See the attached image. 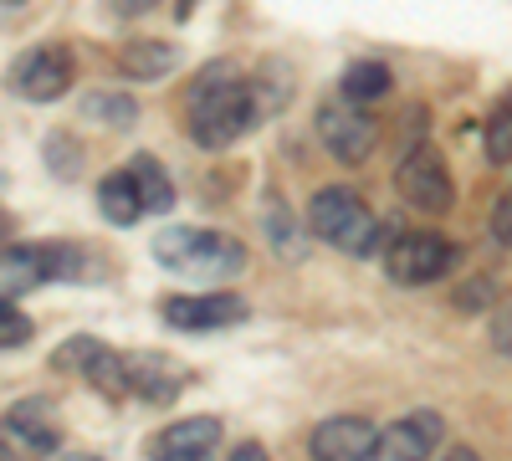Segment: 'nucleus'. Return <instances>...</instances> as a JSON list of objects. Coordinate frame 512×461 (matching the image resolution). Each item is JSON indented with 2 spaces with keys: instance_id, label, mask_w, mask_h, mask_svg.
<instances>
[{
  "instance_id": "f257e3e1",
  "label": "nucleus",
  "mask_w": 512,
  "mask_h": 461,
  "mask_svg": "<svg viewBox=\"0 0 512 461\" xmlns=\"http://www.w3.org/2000/svg\"><path fill=\"white\" fill-rule=\"evenodd\" d=\"M185 108H190V139L210 154L231 149L251 123H256V103H251V82L241 77L236 62H205L195 77H190V93H185Z\"/></svg>"
},
{
  "instance_id": "f03ea898",
  "label": "nucleus",
  "mask_w": 512,
  "mask_h": 461,
  "mask_svg": "<svg viewBox=\"0 0 512 461\" xmlns=\"http://www.w3.org/2000/svg\"><path fill=\"white\" fill-rule=\"evenodd\" d=\"M154 262L164 272H180V277L221 282V277L246 272V246L226 231H210V226H164L154 236Z\"/></svg>"
},
{
  "instance_id": "7ed1b4c3",
  "label": "nucleus",
  "mask_w": 512,
  "mask_h": 461,
  "mask_svg": "<svg viewBox=\"0 0 512 461\" xmlns=\"http://www.w3.org/2000/svg\"><path fill=\"white\" fill-rule=\"evenodd\" d=\"M308 226L318 241L349 251V257H369V251L384 241V226L369 205L349 190V185H323L313 200H308Z\"/></svg>"
},
{
  "instance_id": "20e7f679",
  "label": "nucleus",
  "mask_w": 512,
  "mask_h": 461,
  "mask_svg": "<svg viewBox=\"0 0 512 461\" xmlns=\"http://www.w3.org/2000/svg\"><path fill=\"white\" fill-rule=\"evenodd\" d=\"M456 262H461V251L441 231H400L390 251H384V277L395 287H431L446 272H456Z\"/></svg>"
},
{
  "instance_id": "39448f33",
  "label": "nucleus",
  "mask_w": 512,
  "mask_h": 461,
  "mask_svg": "<svg viewBox=\"0 0 512 461\" xmlns=\"http://www.w3.org/2000/svg\"><path fill=\"white\" fill-rule=\"evenodd\" d=\"M395 190L405 195V205L425 216H446L456 205V180H451V164L436 144H410V154L400 159L395 170Z\"/></svg>"
},
{
  "instance_id": "423d86ee",
  "label": "nucleus",
  "mask_w": 512,
  "mask_h": 461,
  "mask_svg": "<svg viewBox=\"0 0 512 461\" xmlns=\"http://www.w3.org/2000/svg\"><path fill=\"white\" fill-rule=\"evenodd\" d=\"M62 446L52 400H21L0 415V461H41Z\"/></svg>"
},
{
  "instance_id": "0eeeda50",
  "label": "nucleus",
  "mask_w": 512,
  "mask_h": 461,
  "mask_svg": "<svg viewBox=\"0 0 512 461\" xmlns=\"http://www.w3.org/2000/svg\"><path fill=\"white\" fill-rule=\"evenodd\" d=\"M318 139L338 164H364L379 149V123L359 103H323L318 108Z\"/></svg>"
},
{
  "instance_id": "6e6552de",
  "label": "nucleus",
  "mask_w": 512,
  "mask_h": 461,
  "mask_svg": "<svg viewBox=\"0 0 512 461\" xmlns=\"http://www.w3.org/2000/svg\"><path fill=\"white\" fill-rule=\"evenodd\" d=\"M11 88L31 103H57L67 88H72V52L57 47V41H41V47H31L16 72H11Z\"/></svg>"
},
{
  "instance_id": "1a4fd4ad",
  "label": "nucleus",
  "mask_w": 512,
  "mask_h": 461,
  "mask_svg": "<svg viewBox=\"0 0 512 461\" xmlns=\"http://www.w3.org/2000/svg\"><path fill=\"white\" fill-rule=\"evenodd\" d=\"M251 318L246 298L231 292H200V298H169L164 303V323L185 328V333H216V328H241Z\"/></svg>"
},
{
  "instance_id": "9d476101",
  "label": "nucleus",
  "mask_w": 512,
  "mask_h": 461,
  "mask_svg": "<svg viewBox=\"0 0 512 461\" xmlns=\"http://www.w3.org/2000/svg\"><path fill=\"white\" fill-rule=\"evenodd\" d=\"M441 436H446L441 415L436 410H415V415H405V421L384 426L374 436V456L369 461H425L441 446Z\"/></svg>"
},
{
  "instance_id": "9b49d317",
  "label": "nucleus",
  "mask_w": 512,
  "mask_h": 461,
  "mask_svg": "<svg viewBox=\"0 0 512 461\" xmlns=\"http://www.w3.org/2000/svg\"><path fill=\"white\" fill-rule=\"evenodd\" d=\"M374 436L379 431L364 421V415H333V421H323L308 436V451H313V461H369Z\"/></svg>"
},
{
  "instance_id": "f8f14e48",
  "label": "nucleus",
  "mask_w": 512,
  "mask_h": 461,
  "mask_svg": "<svg viewBox=\"0 0 512 461\" xmlns=\"http://www.w3.org/2000/svg\"><path fill=\"white\" fill-rule=\"evenodd\" d=\"M221 446V421L216 415H190V421H175L169 431L154 436L149 461H205Z\"/></svg>"
},
{
  "instance_id": "ddd939ff",
  "label": "nucleus",
  "mask_w": 512,
  "mask_h": 461,
  "mask_svg": "<svg viewBox=\"0 0 512 461\" xmlns=\"http://www.w3.org/2000/svg\"><path fill=\"white\" fill-rule=\"evenodd\" d=\"M123 364H128V395H139L149 405H169L190 380L185 364L164 359V354H123Z\"/></svg>"
},
{
  "instance_id": "4468645a",
  "label": "nucleus",
  "mask_w": 512,
  "mask_h": 461,
  "mask_svg": "<svg viewBox=\"0 0 512 461\" xmlns=\"http://www.w3.org/2000/svg\"><path fill=\"white\" fill-rule=\"evenodd\" d=\"M118 67L139 82H159L180 67V47L175 41H159V36H134L118 47Z\"/></svg>"
},
{
  "instance_id": "2eb2a0df",
  "label": "nucleus",
  "mask_w": 512,
  "mask_h": 461,
  "mask_svg": "<svg viewBox=\"0 0 512 461\" xmlns=\"http://www.w3.org/2000/svg\"><path fill=\"white\" fill-rule=\"evenodd\" d=\"M47 282V272H41V246H11L0 251V303H16L26 298L31 287Z\"/></svg>"
},
{
  "instance_id": "dca6fc26",
  "label": "nucleus",
  "mask_w": 512,
  "mask_h": 461,
  "mask_svg": "<svg viewBox=\"0 0 512 461\" xmlns=\"http://www.w3.org/2000/svg\"><path fill=\"white\" fill-rule=\"evenodd\" d=\"M262 226H267V241L282 262H303L308 257V231H297V216L287 211L282 195H267L262 200Z\"/></svg>"
},
{
  "instance_id": "f3484780",
  "label": "nucleus",
  "mask_w": 512,
  "mask_h": 461,
  "mask_svg": "<svg viewBox=\"0 0 512 461\" xmlns=\"http://www.w3.org/2000/svg\"><path fill=\"white\" fill-rule=\"evenodd\" d=\"M128 180H134L139 205H144L149 216H164L169 205H175V180L164 175V164L154 154H134V159H128Z\"/></svg>"
},
{
  "instance_id": "a211bd4d",
  "label": "nucleus",
  "mask_w": 512,
  "mask_h": 461,
  "mask_svg": "<svg viewBox=\"0 0 512 461\" xmlns=\"http://www.w3.org/2000/svg\"><path fill=\"white\" fill-rule=\"evenodd\" d=\"M98 211H103L113 226H134V221L144 216L139 190H134V180H128V170L103 175V185H98Z\"/></svg>"
},
{
  "instance_id": "6ab92c4d",
  "label": "nucleus",
  "mask_w": 512,
  "mask_h": 461,
  "mask_svg": "<svg viewBox=\"0 0 512 461\" xmlns=\"http://www.w3.org/2000/svg\"><path fill=\"white\" fill-rule=\"evenodd\" d=\"M338 88H344L349 103H379L384 93H390V67L384 62H349L344 77H338Z\"/></svg>"
},
{
  "instance_id": "aec40b11",
  "label": "nucleus",
  "mask_w": 512,
  "mask_h": 461,
  "mask_svg": "<svg viewBox=\"0 0 512 461\" xmlns=\"http://www.w3.org/2000/svg\"><path fill=\"white\" fill-rule=\"evenodd\" d=\"M82 374H88V385L103 390V395H128V364H123V354H113V349H103V344L88 354Z\"/></svg>"
},
{
  "instance_id": "412c9836",
  "label": "nucleus",
  "mask_w": 512,
  "mask_h": 461,
  "mask_svg": "<svg viewBox=\"0 0 512 461\" xmlns=\"http://www.w3.org/2000/svg\"><path fill=\"white\" fill-rule=\"evenodd\" d=\"M82 113H88L93 123H108V129H134L139 103L128 93H88L82 98Z\"/></svg>"
},
{
  "instance_id": "4be33fe9",
  "label": "nucleus",
  "mask_w": 512,
  "mask_h": 461,
  "mask_svg": "<svg viewBox=\"0 0 512 461\" xmlns=\"http://www.w3.org/2000/svg\"><path fill=\"white\" fill-rule=\"evenodd\" d=\"M487 159L492 164H507L512 159V93L492 108V118H487Z\"/></svg>"
},
{
  "instance_id": "5701e85b",
  "label": "nucleus",
  "mask_w": 512,
  "mask_h": 461,
  "mask_svg": "<svg viewBox=\"0 0 512 461\" xmlns=\"http://www.w3.org/2000/svg\"><path fill=\"white\" fill-rule=\"evenodd\" d=\"M47 164H52V175H77L82 170V154H77V139L67 134H47Z\"/></svg>"
},
{
  "instance_id": "b1692460",
  "label": "nucleus",
  "mask_w": 512,
  "mask_h": 461,
  "mask_svg": "<svg viewBox=\"0 0 512 461\" xmlns=\"http://www.w3.org/2000/svg\"><path fill=\"white\" fill-rule=\"evenodd\" d=\"M31 339V318H21L11 303H0V354L6 349H21Z\"/></svg>"
},
{
  "instance_id": "393cba45",
  "label": "nucleus",
  "mask_w": 512,
  "mask_h": 461,
  "mask_svg": "<svg viewBox=\"0 0 512 461\" xmlns=\"http://www.w3.org/2000/svg\"><path fill=\"white\" fill-rule=\"evenodd\" d=\"M93 349H98V339H88V333H82V339H67V344L57 349V359H52V364H57V369H77V374H82V364H88V354H93Z\"/></svg>"
},
{
  "instance_id": "a878e982",
  "label": "nucleus",
  "mask_w": 512,
  "mask_h": 461,
  "mask_svg": "<svg viewBox=\"0 0 512 461\" xmlns=\"http://www.w3.org/2000/svg\"><path fill=\"white\" fill-rule=\"evenodd\" d=\"M492 236H497V246H512V185L492 200Z\"/></svg>"
},
{
  "instance_id": "bb28decb",
  "label": "nucleus",
  "mask_w": 512,
  "mask_h": 461,
  "mask_svg": "<svg viewBox=\"0 0 512 461\" xmlns=\"http://www.w3.org/2000/svg\"><path fill=\"white\" fill-rule=\"evenodd\" d=\"M492 303V282H466V287H456V308H487Z\"/></svg>"
},
{
  "instance_id": "cd10ccee",
  "label": "nucleus",
  "mask_w": 512,
  "mask_h": 461,
  "mask_svg": "<svg viewBox=\"0 0 512 461\" xmlns=\"http://www.w3.org/2000/svg\"><path fill=\"white\" fill-rule=\"evenodd\" d=\"M497 344H502V349H512V303L497 313Z\"/></svg>"
},
{
  "instance_id": "c85d7f7f",
  "label": "nucleus",
  "mask_w": 512,
  "mask_h": 461,
  "mask_svg": "<svg viewBox=\"0 0 512 461\" xmlns=\"http://www.w3.org/2000/svg\"><path fill=\"white\" fill-rule=\"evenodd\" d=\"M226 461H267V451L256 446V441H246V446H236V451H231Z\"/></svg>"
},
{
  "instance_id": "c756f323",
  "label": "nucleus",
  "mask_w": 512,
  "mask_h": 461,
  "mask_svg": "<svg viewBox=\"0 0 512 461\" xmlns=\"http://www.w3.org/2000/svg\"><path fill=\"white\" fill-rule=\"evenodd\" d=\"M154 6H159V0H118L123 16H139V11H154Z\"/></svg>"
},
{
  "instance_id": "7c9ffc66",
  "label": "nucleus",
  "mask_w": 512,
  "mask_h": 461,
  "mask_svg": "<svg viewBox=\"0 0 512 461\" xmlns=\"http://www.w3.org/2000/svg\"><path fill=\"white\" fill-rule=\"evenodd\" d=\"M446 461H482V456H477V451H472V446H456V451H451V456H446Z\"/></svg>"
},
{
  "instance_id": "2f4dec72",
  "label": "nucleus",
  "mask_w": 512,
  "mask_h": 461,
  "mask_svg": "<svg viewBox=\"0 0 512 461\" xmlns=\"http://www.w3.org/2000/svg\"><path fill=\"white\" fill-rule=\"evenodd\" d=\"M195 6H200V0H175V16L185 21V16H195Z\"/></svg>"
},
{
  "instance_id": "473e14b6",
  "label": "nucleus",
  "mask_w": 512,
  "mask_h": 461,
  "mask_svg": "<svg viewBox=\"0 0 512 461\" xmlns=\"http://www.w3.org/2000/svg\"><path fill=\"white\" fill-rule=\"evenodd\" d=\"M62 461H103V456H62Z\"/></svg>"
},
{
  "instance_id": "72a5a7b5",
  "label": "nucleus",
  "mask_w": 512,
  "mask_h": 461,
  "mask_svg": "<svg viewBox=\"0 0 512 461\" xmlns=\"http://www.w3.org/2000/svg\"><path fill=\"white\" fill-rule=\"evenodd\" d=\"M0 6H26V0H0Z\"/></svg>"
}]
</instances>
